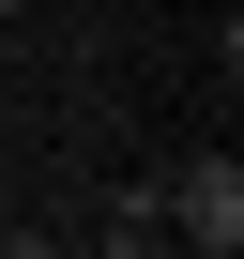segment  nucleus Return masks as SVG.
<instances>
[{
  "label": "nucleus",
  "mask_w": 244,
  "mask_h": 259,
  "mask_svg": "<svg viewBox=\"0 0 244 259\" xmlns=\"http://www.w3.org/2000/svg\"><path fill=\"white\" fill-rule=\"evenodd\" d=\"M153 198H168V244H183V259H244V168H229V153H183Z\"/></svg>",
  "instance_id": "nucleus-1"
},
{
  "label": "nucleus",
  "mask_w": 244,
  "mask_h": 259,
  "mask_svg": "<svg viewBox=\"0 0 244 259\" xmlns=\"http://www.w3.org/2000/svg\"><path fill=\"white\" fill-rule=\"evenodd\" d=\"M107 259H168V198H153V183L107 198Z\"/></svg>",
  "instance_id": "nucleus-2"
},
{
  "label": "nucleus",
  "mask_w": 244,
  "mask_h": 259,
  "mask_svg": "<svg viewBox=\"0 0 244 259\" xmlns=\"http://www.w3.org/2000/svg\"><path fill=\"white\" fill-rule=\"evenodd\" d=\"M0 259H61V244H46V229H0Z\"/></svg>",
  "instance_id": "nucleus-3"
},
{
  "label": "nucleus",
  "mask_w": 244,
  "mask_h": 259,
  "mask_svg": "<svg viewBox=\"0 0 244 259\" xmlns=\"http://www.w3.org/2000/svg\"><path fill=\"white\" fill-rule=\"evenodd\" d=\"M0 16H31V0H0Z\"/></svg>",
  "instance_id": "nucleus-4"
}]
</instances>
